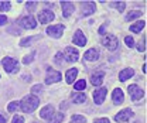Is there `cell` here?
<instances>
[{
    "label": "cell",
    "instance_id": "6da1fadb",
    "mask_svg": "<svg viewBox=\"0 0 147 123\" xmlns=\"http://www.w3.org/2000/svg\"><path fill=\"white\" fill-rule=\"evenodd\" d=\"M40 103V99L37 98L36 95H27L21 102H20V107H21V110L23 112H26V113H31L33 110H36L37 106Z\"/></svg>",
    "mask_w": 147,
    "mask_h": 123
},
{
    "label": "cell",
    "instance_id": "7a4b0ae2",
    "mask_svg": "<svg viewBox=\"0 0 147 123\" xmlns=\"http://www.w3.org/2000/svg\"><path fill=\"white\" fill-rule=\"evenodd\" d=\"M1 64H3V67H4L6 72L13 74V72H17L18 71V61L17 59H14V58H11V57H6V58H3Z\"/></svg>",
    "mask_w": 147,
    "mask_h": 123
},
{
    "label": "cell",
    "instance_id": "3957f363",
    "mask_svg": "<svg viewBox=\"0 0 147 123\" xmlns=\"http://www.w3.org/2000/svg\"><path fill=\"white\" fill-rule=\"evenodd\" d=\"M108 50H110V51H115L116 48H117V44H119V41H117V38L115 37L113 34H108L105 35L103 38H102V41H100Z\"/></svg>",
    "mask_w": 147,
    "mask_h": 123
},
{
    "label": "cell",
    "instance_id": "277c9868",
    "mask_svg": "<svg viewBox=\"0 0 147 123\" xmlns=\"http://www.w3.org/2000/svg\"><path fill=\"white\" fill-rule=\"evenodd\" d=\"M62 55H64V58H65L68 62H75V61H78V58H79L78 50H75L72 47H67Z\"/></svg>",
    "mask_w": 147,
    "mask_h": 123
},
{
    "label": "cell",
    "instance_id": "5b68a950",
    "mask_svg": "<svg viewBox=\"0 0 147 123\" xmlns=\"http://www.w3.org/2000/svg\"><path fill=\"white\" fill-rule=\"evenodd\" d=\"M127 91H129V93H130V96H131L133 101H140V99L144 96L143 89L139 88L137 85H130V87H127Z\"/></svg>",
    "mask_w": 147,
    "mask_h": 123
},
{
    "label": "cell",
    "instance_id": "8992f818",
    "mask_svg": "<svg viewBox=\"0 0 147 123\" xmlns=\"http://www.w3.org/2000/svg\"><path fill=\"white\" fill-rule=\"evenodd\" d=\"M64 30H65V27L62 26V24H57V26H50L48 28H47V34L50 35V37H54V38H59L62 33H64Z\"/></svg>",
    "mask_w": 147,
    "mask_h": 123
},
{
    "label": "cell",
    "instance_id": "52a82bcc",
    "mask_svg": "<svg viewBox=\"0 0 147 123\" xmlns=\"http://www.w3.org/2000/svg\"><path fill=\"white\" fill-rule=\"evenodd\" d=\"M106 93H108V89L106 88L96 89V91L93 92V101H95V103H96V105H102V103H103V101H105Z\"/></svg>",
    "mask_w": 147,
    "mask_h": 123
},
{
    "label": "cell",
    "instance_id": "ba28073f",
    "mask_svg": "<svg viewBox=\"0 0 147 123\" xmlns=\"http://www.w3.org/2000/svg\"><path fill=\"white\" fill-rule=\"evenodd\" d=\"M61 81V74L58 71H54L51 68H48V74H47V78H45V84H55V82H59Z\"/></svg>",
    "mask_w": 147,
    "mask_h": 123
},
{
    "label": "cell",
    "instance_id": "9c48e42d",
    "mask_svg": "<svg viewBox=\"0 0 147 123\" xmlns=\"http://www.w3.org/2000/svg\"><path fill=\"white\" fill-rule=\"evenodd\" d=\"M38 20H40V23L41 24H47V23H50V21H53L54 20V13L51 11V10H42V11H40V14H38Z\"/></svg>",
    "mask_w": 147,
    "mask_h": 123
},
{
    "label": "cell",
    "instance_id": "30bf717a",
    "mask_svg": "<svg viewBox=\"0 0 147 123\" xmlns=\"http://www.w3.org/2000/svg\"><path fill=\"white\" fill-rule=\"evenodd\" d=\"M20 24L24 27V28H36L37 27V21L36 18L33 17V16H27V17H23L20 20Z\"/></svg>",
    "mask_w": 147,
    "mask_h": 123
},
{
    "label": "cell",
    "instance_id": "8fae6325",
    "mask_svg": "<svg viewBox=\"0 0 147 123\" xmlns=\"http://www.w3.org/2000/svg\"><path fill=\"white\" fill-rule=\"evenodd\" d=\"M61 7H62V16L65 18L69 17L74 13V10H75L74 3H71V1H62V3H61Z\"/></svg>",
    "mask_w": 147,
    "mask_h": 123
},
{
    "label": "cell",
    "instance_id": "7c38bea8",
    "mask_svg": "<svg viewBox=\"0 0 147 123\" xmlns=\"http://www.w3.org/2000/svg\"><path fill=\"white\" fill-rule=\"evenodd\" d=\"M131 116H133V112H131L130 109H125V110L119 112V113L115 116V120H116L117 123L119 122H127Z\"/></svg>",
    "mask_w": 147,
    "mask_h": 123
},
{
    "label": "cell",
    "instance_id": "4fadbf2b",
    "mask_svg": "<svg viewBox=\"0 0 147 123\" xmlns=\"http://www.w3.org/2000/svg\"><path fill=\"white\" fill-rule=\"evenodd\" d=\"M96 11V6L93 1H85L82 3V14L84 16H89V14H93Z\"/></svg>",
    "mask_w": 147,
    "mask_h": 123
},
{
    "label": "cell",
    "instance_id": "5bb4252c",
    "mask_svg": "<svg viewBox=\"0 0 147 123\" xmlns=\"http://www.w3.org/2000/svg\"><path fill=\"white\" fill-rule=\"evenodd\" d=\"M103 78H105V72H102V71L92 74V76H91L92 85H93V87H99V85H102V82H103Z\"/></svg>",
    "mask_w": 147,
    "mask_h": 123
},
{
    "label": "cell",
    "instance_id": "9a60e30c",
    "mask_svg": "<svg viewBox=\"0 0 147 123\" xmlns=\"http://www.w3.org/2000/svg\"><path fill=\"white\" fill-rule=\"evenodd\" d=\"M74 43L79 47H84L86 44V37L84 35V33L81 30H76V33L74 34Z\"/></svg>",
    "mask_w": 147,
    "mask_h": 123
},
{
    "label": "cell",
    "instance_id": "2e32d148",
    "mask_svg": "<svg viewBox=\"0 0 147 123\" xmlns=\"http://www.w3.org/2000/svg\"><path fill=\"white\" fill-rule=\"evenodd\" d=\"M112 98H113V103H115V105H120V103H123V99H125V96H123V91H122L120 88H116L115 91H113Z\"/></svg>",
    "mask_w": 147,
    "mask_h": 123
},
{
    "label": "cell",
    "instance_id": "e0dca14e",
    "mask_svg": "<svg viewBox=\"0 0 147 123\" xmlns=\"http://www.w3.org/2000/svg\"><path fill=\"white\" fill-rule=\"evenodd\" d=\"M99 58V51L96 48H91L84 54V61H96Z\"/></svg>",
    "mask_w": 147,
    "mask_h": 123
},
{
    "label": "cell",
    "instance_id": "ac0fdd59",
    "mask_svg": "<svg viewBox=\"0 0 147 123\" xmlns=\"http://www.w3.org/2000/svg\"><path fill=\"white\" fill-rule=\"evenodd\" d=\"M53 113H54V107L51 105H47L40 110V118H42V119H50V118L53 116Z\"/></svg>",
    "mask_w": 147,
    "mask_h": 123
},
{
    "label": "cell",
    "instance_id": "d6986e66",
    "mask_svg": "<svg viewBox=\"0 0 147 123\" xmlns=\"http://www.w3.org/2000/svg\"><path fill=\"white\" fill-rule=\"evenodd\" d=\"M134 75V71L131 70V68H126V70L120 71V74H119V79L122 81V82H125V81H127L129 78H131Z\"/></svg>",
    "mask_w": 147,
    "mask_h": 123
},
{
    "label": "cell",
    "instance_id": "ffe728a7",
    "mask_svg": "<svg viewBox=\"0 0 147 123\" xmlns=\"http://www.w3.org/2000/svg\"><path fill=\"white\" fill-rule=\"evenodd\" d=\"M76 75H78V70L76 68H71V70L67 71V74H65L67 84H72L74 81H75V78H76Z\"/></svg>",
    "mask_w": 147,
    "mask_h": 123
},
{
    "label": "cell",
    "instance_id": "44dd1931",
    "mask_svg": "<svg viewBox=\"0 0 147 123\" xmlns=\"http://www.w3.org/2000/svg\"><path fill=\"white\" fill-rule=\"evenodd\" d=\"M144 26H146V23H144L143 20H139L136 24L130 26V31H133V33H140V31L144 28Z\"/></svg>",
    "mask_w": 147,
    "mask_h": 123
},
{
    "label": "cell",
    "instance_id": "7402d4cb",
    "mask_svg": "<svg viewBox=\"0 0 147 123\" xmlns=\"http://www.w3.org/2000/svg\"><path fill=\"white\" fill-rule=\"evenodd\" d=\"M40 38H41L40 35H34V37L23 38V40L20 41V45H21V47H28V45H31V44H33V41H34V40H40Z\"/></svg>",
    "mask_w": 147,
    "mask_h": 123
},
{
    "label": "cell",
    "instance_id": "603a6c76",
    "mask_svg": "<svg viewBox=\"0 0 147 123\" xmlns=\"http://www.w3.org/2000/svg\"><path fill=\"white\" fill-rule=\"evenodd\" d=\"M72 101L74 103H84L86 101V96H85V93H74Z\"/></svg>",
    "mask_w": 147,
    "mask_h": 123
},
{
    "label": "cell",
    "instance_id": "cb8c5ba5",
    "mask_svg": "<svg viewBox=\"0 0 147 123\" xmlns=\"http://www.w3.org/2000/svg\"><path fill=\"white\" fill-rule=\"evenodd\" d=\"M64 120V113L59 112V113H53V116L50 118V123H61Z\"/></svg>",
    "mask_w": 147,
    "mask_h": 123
},
{
    "label": "cell",
    "instance_id": "d4e9b609",
    "mask_svg": "<svg viewBox=\"0 0 147 123\" xmlns=\"http://www.w3.org/2000/svg\"><path fill=\"white\" fill-rule=\"evenodd\" d=\"M142 16V11L140 10H133V11H130V13H127V16H126V20H134V18H139Z\"/></svg>",
    "mask_w": 147,
    "mask_h": 123
},
{
    "label": "cell",
    "instance_id": "484cf974",
    "mask_svg": "<svg viewBox=\"0 0 147 123\" xmlns=\"http://www.w3.org/2000/svg\"><path fill=\"white\" fill-rule=\"evenodd\" d=\"M112 7H115L119 11H123L125 7H126V3L125 1H112Z\"/></svg>",
    "mask_w": 147,
    "mask_h": 123
},
{
    "label": "cell",
    "instance_id": "4316f807",
    "mask_svg": "<svg viewBox=\"0 0 147 123\" xmlns=\"http://www.w3.org/2000/svg\"><path fill=\"white\" fill-rule=\"evenodd\" d=\"M69 123H86V119L84 116H81V115H74Z\"/></svg>",
    "mask_w": 147,
    "mask_h": 123
},
{
    "label": "cell",
    "instance_id": "83f0119b",
    "mask_svg": "<svg viewBox=\"0 0 147 123\" xmlns=\"http://www.w3.org/2000/svg\"><path fill=\"white\" fill-rule=\"evenodd\" d=\"M74 88L76 89V91H84V89L86 88V82H85V79H81V81H78V82L74 85Z\"/></svg>",
    "mask_w": 147,
    "mask_h": 123
},
{
    "label": "cell",
    "instance_id": "f1b7e54d",
    "mask_svg": "<svg viewBox=\"0 0 147 123\" xmlns=\"http://www.w3.org/2000/svg\"><path fill=\"white\" fill-rule=\"evenodd\" d=\"M18 107H20V102L14 101V102L9 103V106H7V110H9V112H16V109H18Z\"/></svg>",
    "mask_w": 147,
    "mask_h": 123
},
{
    "label": "cell",
    "instance_id": "f546056e",
    "mask_svg": "<svg viewBox=\"0 0 147 123\" xmlns=\"http://www.w3.org/2000/svg\"><path fill=\"white\" fill-rule=\"evenodd\" d=\"M10 6H11L10 1H0V11H7V10H10Z\"/></svg>",
    "mask_w": 147,
    "mask_h": 123
},
{
    "label": "cell",
    "instance_id": "4dcf8cb0",
    "mask_svg": "<svg viewBox=\"0 0 147 123\" xmlns=\"http://www.w3.org/2000/svg\"><path fill=\"white\" fill-rule=\"evenodd\" d=\"M125 43H126V45L130 47V48H131V47H134V40H133L131 37H129V35L125 38Z\"/></svg>",
    "mask_w": 147,
    "mask_h": 123
},
{
    "label": "cell",
    "instance_id": "1f68e13d",
    "mask_svg": "<svg viewBox=\"0 0 147 123\" xmlns=\"http://www.w3.org/2000/svg\"><path fill=\"white\" fill-rule=\"evenodd\" d=\"M54 61L57 64H62V61H64V55H62V53H57Z\"/></svg>",
    "mask_w": 147,
    "mask_h": 123
},
{
    "label": "cell",
    "instance_id": "d6a6232c",
    "mask_svg": "<svg viewBox=\"0 0 147 123\" xmlns=\"http://www.w3.org/2000/svg\"><path fill=\"white\" fill-rule=\"evenodd\" d=\"M11 123H24V118L20 116V115H16V116L13 118V122Z\"/></svg>",
    "mask_w": 147,
    "mask_h": 123
},
{
    "label": "cell",
    "instance_id": "836d02e7",
    "mask_svg": "<svg viewBox=\"0 0 147 123\" xmlns=\"http://www.w3.org/2000/svg\"><path fill=\"white\" fill-rule=\"evenodd\" d=\"M144 40H146V38H144ZM144 40H143V41H140V44L137 45V50H139L140 53H143V51L146 50V45H144Z\"/></svg>",
    "mask_w": 147,
    "mask_h": 123
},
{
    "label": "cell",
    "instance_id": "e575fe53",
    "mask_svg": "<svg viewBox=\"0 0 147 123\" xmlns=\"http://www.w3.org/2000/svg\"><path fill=\"white\" fill-rule=\"evenodd\" d=\"M33 58H34V53L31 54V55H30V57H26V58H24V59H23V62H24V64H30V62H31V61H33Z\"/></svg>",
    "mask_w": 147,
    "mask_h": 123
},
{
    "label": "cell",
    "instance_id": "d590c367",
    "mask_svg": "<svg viewBox=\"0 0 147 123\" xmlns=\"http://www.w3.org/2000/svg\"><path fill=\"white\" fill-rule=\"evenodd\" d=\"M36 6H37V1H30V3H27V9H30V10H34Z\"/></svg>",
    "mask_w": 147,
    "mask_h": 123
},
{
    "label": "cell",
    "instance_id": "8d00e7d4",
    "mask_svg": "<svg viewBox=\"0 0 147 123\" xmlns=\"http://www.w3.org/2000/svg\"><path fill=\"white\" fill-rule=\"evenodd\" d=\"M93 123H110L109 119H105V118H102V119H96Z\"/></svg>",
    "mask_w": 147,
    "mask_h": 123
},
{
    "label": "cell",
    "instance_id": "74e56055",
    "mask_svg": "<svg viewBox=\"0 0 147 123\" xmlns=\"http://www.w3.org/2000/svg\"><path fill=\"white\" fill-rule=\"evenodd\" d=\"M7 23V17L6 16H0V26H4Z\"/></svg>",
    "mask_w": 147,
    "mask_h": 123
},
{
    "label": "cell",
    "instance_id": "f35d334b",
    "mask_svg": "<svg viewBox=\"0 0 147 123\" xmlns=\"http://www.w3.org/2000/svg\"><path fill=\"white\" fill-rule=\"evenodd\" d=\"M41 88H42V87H41V85H36V87H34V88H33V95H34V93H36V92H38V91H40V92H41Z\"/></svg>",
    "mask_w": 147,
    "mask_h": 123
},
{
    "label": "cell",
    "instance_id": "ab89813d",
    "mask_svg": "<svg viewBox=\"0 0 147 123\" xmlns=\"http://www.w3.org/2000/svg\"><path fill=\"white\" fill-rule=\"evenodd\" d=\"M105 28H106V27H105V26H102V27L99 28V34H105Z\"/></svg>",
    "mask_w": 147,
    "mask_h": 123
},
{
    "label": "cell",
    "instance_id": "60d3db41",
    "mask_svg": "<svg viewBox=\"0 0 147 123\" xmlns=\"http://www.w3.org/2000/svg\"><path fill=\"white\" fill-rule=\"evenodd\" d=\"M0 123H6V119H4L1 115H0Z\"/></svg>",
    "mask_w": 147,
    "mask_h": 123
},
{
    "label": "cell",
    "instance_id": "b9f144b4",
    "mask_svg": "<svg viewBox=\"0 0 147 123\" xmlns=\"http://www.w3.org/2000/svg\"><path fill=\"white\" fill-rule=\"evenodd\" d=\"M33 123H38V122H33Z\"/></svg>",
    "mask_w": 147,
    "mask_h": 123
}]
</instances>
